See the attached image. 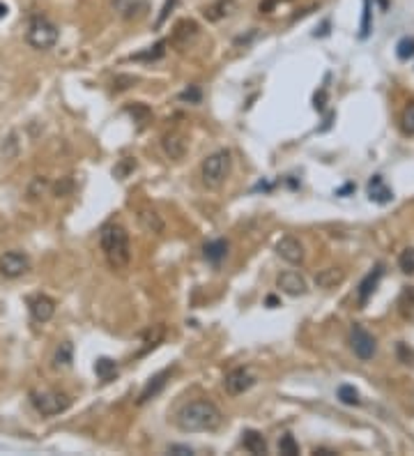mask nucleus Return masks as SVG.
<instances>
[{"label": "nucleus", "instance_id": "1", "mask_svg": "<svg viewBox=\"0 0 414 456\" xmlns=\"http://www.w3.org/2000/svg\"><path fill=\"white\" fill-rule=\"evenodd\" d=\"M224 421V415L212 401L198 399L182 406L175 415V424L184 433H200V431H217Z\"/></svg>", "mask_w": 414, "mask_h": 456}, {"label": "nucleus", "instance_id": "2", "mask_svg": "<svg viewBox=\"0 0 414 456\" xmlns=\"http://www.w3.org/2000/svg\"><path fill=\"white\" fill-rule=\"evenodd\" d=\"M101 251L106 256L108 265L113 269H124L131 260V245L127 228L120 224H106L99 235Z\"/></svg>", "mask_w": 414, "mask_h": 456}, {"label": "nucleus", "instance_id": "3", "mask_svg": "<svg viewBox=\"0 0 414 456\" xmlns=\"http://www.w3.org/2000/svg\"><path fill=\"white\" fill-rule=\"evenodd\" d=\"M58 26L53 23L51 19L41 17V14H34L28 21V28H26V41L30 44L32 48H37V51H48V48H53L58 44Z\"/></svg>", "mask_w": 414, "mask_h": 456}, {"label": "nucleus", "instance_id": "4", "mask_svg": "<svg viewBox=\"0 0 414 456\" xmlns=\"http://www.w3.org/2000/svg\"><path fill=\"white\" fill-rule=\"evenodd\" d=\"M230 169H233L230 152L228 150L212 152V155L203 162V166H200L203 184L207 187V189H219V187L226 182V178L230 175Z\"/></svg>", "mask_w": 414, "mask_h": 456}, {"label": "nucleus", "instance_id": "5", "mask_svg": "<svg viewBox=\"0 0 414 456\" xmlns=\"http://www.w3.org/2000/svg\"><path fill=\"white\" fill-rule=\"evenodd\" d=\"M30 401H32L34 410L39 415H44V417H53V415L65 412L69 403H72L67 394L55 392V390H32Z\"/></svg>", "mask_w": 414, "mask_h": 456}, {"label": "nucleus", "instance_id": "6", "mask_svg": "<svg viewBox=\"0 0 414 456\" xmlns=\"http://www.w3.org/2000/svg\"><path fill=\"white\" fill-rule=\"evenodd\" d=\"M350 345H352V352H355L359 359H364V362L373 359V357H375V352H377L375 336H373L368 330H364L362 325H352V330H350Z\"/></svg>", "mask_w": 414, "mask_h": 456}, {"label": "nucleus", "instance_id": "7", "mask_svg": "<svg viewBox=\"0 0 414 456\" xmlns=\"http://www.w3.org/2000/svg\"><path fill=\"white\" fill-rule=\"evenodd\" d=\"M28 269H30V260H28L26 254L7 251L0 256V274L7 276V279H19V276H23Z\"/></svg>", "mask_w": 414, "mask_h": 456}, {"label": "nucleus", "instance_id": "8", "mask_svg": "<svg viewBox=\"0 0 414 456\" xmlns=\"http://www.w3.org/2000/svg\"><path fill=\"white\" fill-rule=\"evenodd\" d=\"M253 385H255V376L251 373V369H246V366H237V369H233L224 380V387H226V392L230 394V397H237V394L248 392Z\"/></svg>", "mask_w": 414, "mask_h": 456}, {"label": "nucleus", "instance_id": "9", "mask_svg": "<svg viewBox=\"0 0 414 456\" xmlns=\"http://www.w3.org/2000/svg\"><path fill=\"white\" fill-rule=\"evenodd\" d=\"M276 254H279L286 263H290V265H302L304 256H306L304 254L302 242L297 238H290V235H286V238H281L279 242H276Z\"/></svg>", "mask_w": 414, "mask_h": 456}, {"label": "nucleus", "instance_id": "10", "mask_svg": "<svg viewBox=\"0 0 414 456\" xmlns=\"http://www.w3.org/2000/svg\"><path fill=\"white\" fill-rule=\"evenodd\" d=\"M237 12V0H214L212 5H207L203 10V17L210 21V23H219L228 17Z\"/></svg>", "mask_w": 414, "mask_h": 456}, {"label": "nucleus", "instance_id": "11", "mask_svg": "<svg viewBox=\"0 0 414 456\" xmlns=\"http://www.w3.org/2000/svg\"><path fill=\"white\" fill-rule=\"evenodd\" d=\"M276 283H279V288L290 297H299V295L306 293V281H304V276L299 272H293V269L279 274Z\"/></svg>", "mask_w": 414, "mask_h": 456}, {"label": "nucleus", "instance_id": "12", "mask_svg": "<svg viewBox=\"0 0 414 456\" xmlns=\"http://www.w3.org/2000/svg\"><path fill=\"white\" fill-rule=\"evenodd\" d=\"M115 14L124 21L138 19L143 17L145 10H148V0H110Z\"/></svg>", "mask_w": 414, "mask_h": 456}, {"label": "nucleus", "instance_id": "13", "mask_svg": "<svg viewBox=\"0 0 414 456\" xmlns=\"http://www.w3.org/2000/svg\"><path fill=\"white\" fill-rule=\"evenodd\" d=\"M382 274H384V267H382V265H375L368 274L364 276L362 283H359L357 297H359V304H362V307H364L366 302H368V297L375 293V288H377L379 279H382Z\"/></svg>", "mask_w": 414, "mask_h": 456}, {"label": "nucleus", "instance_id": "14", "mask_svg": "<svg viewBox=\"0 0 414 456\" xmlns=\"http://www.w3.org/2000/svg\"><path fill=\"white\" fill-rule=\"evenodd\" d=\"M161 145H164L166 155H168L170 159H175V162L186 155V138H184V134H179V131H168V134H164Z\"/></svg>", "mask_w": 414, "mask_h": 456}, {"label": "nucleus", "instance_id": "15", "mask_svg": "<svg viewBox=\"0 0 414 456\" xmlns=\"http://www.w3.org/2000/svg\"><path fill=\"white\" fill-rule=\"evenodd\" d=\"M30 314L37 323H48L55 314V302L46 295H37L30 300Z\"/></svg>", "mask_w": 414, "mask_h": 456}, {"label": "nucleus", "instance_id": "16", "mask_svg": "<svg viewBox=\"0 0 414 456\" xmlns=\"http://www.w3.org/2000/svg\"><path fill=\"white\" fill-rule=\"evenodd\" d=\"M168 376H170V369H164V371H159L157 376H152L148 380V385H145V390L141 392V397H138V406H143V403H148L150 399H155L157 394L166 387V383H168Z\"/></svg>", "mask_w": 414, "mask_h": 456}, {"label": "nucleus", "instance_id": "17", "mask_svg": "<svg viewBox=\"0 0 414 456\" xmlns=\"http://www.w3.org/2000/svg\"><path fill=\"white\" fill-rule=\"evenodd\" d=\"M138 224H141V228L145 233H155V235H161L164 228H166L161 214L150 210V207H143V210L138 212Z\"/></svg>", "mask_w": 414, "mask_h": 456}, {"label": "nucleus", "instance_id": "18", "mask_svg": "<svg viewBox=\"0 0 414 456\" xmlns=\"http://www.w3.org/2000/svg\"><path fill=\"white\" fill-rule=\"evenodd\" d=\"M368 198L375 200V203H379V205L389 203V200L393 198V191L389 189V187H386L382 175H373L371 178V182H368Z\"/></svg>", "mask_w": 414, "mask_h": 456}, {"label": "nucleus", "instance_id": "19", "mask_svg": "<svg viewBox=\"0 0 414 456\" xmlns=\"http://www.w3.org/2000/svg\"><path fill=\"white\" fill-rule=\"evenodd\" d=\"M241 445L251 454H267V440L262 438L260 431H253V428L241 433Z\"/></svg>", "mask_w": 414, "mask_h": 456}, {"label": "nucleus", "instance_id": "20", "mask_svg": "<svg viewBox=\"0 0 414 456\" xmlns=\"http://www.w3.org/2000/svg\"><path fill=\"white\" fill-rule=\"evenodd\" d=\"M203 254H205V258L210 260V263L219 265V263L228 256V242H226V240H212V242H207V245L203 247Z\"/></svg>", "mask_w": 414, "mask_h": 456}, {"label": "nucleus", "instance_id": "21", "mask_svg": "<svg viewBox=\"0 0 414 456\" xmlns=\"http://www.w3.org/2000/svg\"><path fill=\"white\" fill-rule=\"evenodd\" d=\"M74 362V345L69 341H62L58 348H55L53 355V366L55 369H69Z\"/></svg>", "mask_w": 414, "mask_h": 456}, {"label": "nucleus", "instance_id": "22", "mask_svg": "<svg viewBox=\"0 0 414 456\" xmlns=\"http://www.w3.org/2000/svg\"><path fill=\"white\" fill-rule=\"evenodd\" d=\"M343 281V269L338 267H327V269H320L315 274V286L320 288H334L336 283Z\"/></svg>", "mask_w": 414, "mask_h": 456}, {"label": "nucleus", "instance_id": "23", "mask_svg": "<svg viewBox=\"0 0 414 456\" xmlns=\"http://www.w3.org/2000/svg\"><path fill=\"white\" fill-rule=\"evenodd\" d=\"M95 373L99 376V380H103V383H110V380H115V376H117V362L110 357H99L95 362Z\"/></svg>", "mask_w": 414, "mask_h": 456}, {"label": "nucleus", "instance_id": "24", "mask_svg": "<svg viewBox=\"0 0 414 456\" xmlns=\"http://www.w3.org/2000/svg\"><path fill=\"white\" fill-rule=\"evenodd\" d=\"M198 32V23L196 21H179V23L175 26V32H172V39L175 41H182V44H186L191 37H196Z\"/></svg>", "mask_w": 414, "mask_h": 456}, {"label": "nucleus", "instance_id": "25", "mask_svg": "<svg viewBox=\"0 0 414 456\" xmlns=\"http://www.w3.org/2000/svg\"><path fill=\"white\" fill-rule=\"evenodd\" d=\"M398 307H400V316H403L405 321H414V286L403 290Z\"/></svg>", "mask_w": 414, "mask_h": 456}, {"label": "nucleus", "instance_id": "26", "mask_svg": "<svg viewBox=\"0 0 414 456\" xmlns=\"http://www.w3.org/2000/svg\"><path fill=\"white\" fill-rule=\"evenodd\" d=\"M400 131L405 136H414V102H410L400 113Z\"/></svg>", "mask_w": 414, "mask_h": 456}, {"label": "nucleus", "instance_id": "27", "mask_svg": "<svg viewBox=\"0 0 414 456\" xmlns=\"http://www.w3.org/2000/svg\"><path fill=\"white\" fill-rule=\"evenodd\" d=\"M164 53H166V41L161 39V41H157L155 46H150L148 51L131 55V60H159V58H164Z\"/></svg>", "mask_w": 414, "mask_h": 456}, {"label": "nucleus", "instance_id": "28", "mask_svg": "<svg viewBox=\"0 0 414 456\" xmlns=\"http://www.w3.org/2000/svg\"><path fill=\"white\" fill-rule=\"evenodd\" d=\"M338 399H341L345 406H359V403H362V399H359V392L352 385H341V387H338Z\"/></svg>", "mask_w": 414, "mask_h": 456}, {"label": "nucleus", "instance_id": "29", "mask_svg": "<svg viewBox=\"0 0 414 456\" xmlns=\"http://www.w3.org/2000/svg\"><path fill=\"white\" fill-rule=\"evenodd\" d=\"M279 452L286 454V456H297V454H299V445H297L295 435H290V433H283V435H281V440H279Z\"/></svg>", "mask_w": 414, "mask_h": 456}, {"label": "nucleus", "instance_id": "30", "mask_svg": "<svg viewBox=\"0 0 414 456\" xmlns=\"http://www.w3.org/2000/svg\"><path fill=\"white\" fill-rule=\"evenodd\" d=\"M398 267L403 269L405 274H414V247H407L405 251H400Z\"/></svg>", "mask_w": 414, "mask_h": 456}, {"label": "nucleus", "instance_id": "31", "mask_svg": "<svg viewBox=\"0 0 414 456\" xmlns=\"http://www.w3.org/2000/svg\"><path fill=\"white\" fill-rule=\"evenodd\" d=\"M396 55H398L400 60H410L412 55H414V37L400 39L398 46H396Z\"/></svg>", "mask_w": 414, "mask_h": 456}, {"label": "nucleus", "instance_id": "32", "mask_svg": "<svg viewBox=\"0 0 414 456\" xmlns=\"http://www.w3.org/2000/svg\"><path fill=\"white\" fill-rule=\"evenodd\" d=\"M373 30V21H371V0H364V14H362V32L359 37L366 39Z\"/></svg>", "mask_w": 414, "mask_h": 456}, {"label": "nucleus", "instance_id": "33", "mask_svg": "<svg viewBox=\"0 0 414 456\" xmlns=\"http://www.w3.org/2000/svg\"><path fill=\"white\" fill-rule=\"evenodd\" d=\"M134 169H136V162H134L131 157H127V159H122V162L113 169V175H115L117 180H124Z\"/></svg>", "mask_w": 414, "mask_h": 456}, {"label": "nucleus", "instance_id": "34", "mask_svg": "<svg viewBox=\"0 0 414 456\" xmlns=\"http://www.w3.org/2000/svg\"><path fill=\"white\" fill-rule=\"evenodd\" d=\"M161 339H164V327H161V325H157L155 332L150 330L148 334H145V343H148V348H155V345L161 341ZM148 348H145V350H148ZM145 350H143V352H145Z\"/></svg>", "mask_w": 414, "mask_h": 456}, {"label": "nucleus", "instance_id": "35", "mask_svg": "<svg viewBox=\"0 0 414 456\" xmlns=\"http://www.w3.org/2000/svg\"><path fill=\"white\" fill-rule=\"evenodd\" d=\"M134 83H136V76H117L113 81V88L120 93V90H127L129 86H134Z\"/></svg>", "mask_w": 414, "mask_h": 456}, {"label": "nucleus", "instance_id": "36", "mask_svg": "<svg viewBox=\"0 0 414 456\" xmlns=\"http://www.w3.org/2000/svg\"><path fill=\"white\" fill-rule=\"evenodd\" d=\"M200 90L198 88H189V90H184V93H179V99L182 102H191V104H198L200 102Z\"/></svg>", "mask_w": 414, "mask_h": 456}, {"label": "nucleus", "instance_id": "37", "mask_svg": "<svg viewBox=\"0 0 414 456\" xmlns=\"http://www.w3.org/2000/svg\"><path fill=\"white\" fill-rule=\"evenodd\" d=\"M175 3H177V0H166V5L161 7V14H159V19H157V28L164 26V21L168 19V14H170L172 7H175Z\"/></svg>", "mask_w": 414, "mask_h": 456}, {"label": "nucleus", "instance_id": "38", "mask_svg": "<svg viewBox=\"0 0 414 456\" xmlns=\"http://www.w3.org/2000/svg\"><path fill=\"white\" fill-rule=\"evenodd\" d=\"M46 187H48V182H46V180L37 178V180H34V182H32V187H30V196H32V198H37L39 193H44V189H46Z\"/></svg>", "mask_w": 414, "mask_h": 456}, {"label": "nucleus", "instance_id": "39", "mask_svg": "<svg viewBox=\"0 0 414 456\" xmlns=\"http://www.w3.org/2000/svg\"><path fill=\"white\" fill-rule=\"evenodd\" d=\"M283 3H288V0H262V3H260V12L269 14L272 10H276L279 5H283Z\"/></svg>", "mask_w": 414, "mask_h": 456}, {"label": "nucleus", "instance_id": "40", "mask_svg": "<svg viewBox=\"0 0 414 456\" xmlns=\"http://www.w3.org/2000/svg\"><path fill=\"white\" fill-rule=\"evenodd\" d=\"M168 454H179V456H191L193 449L186 445H168Z\"/></svg>", "mask_w": 414, "mask_h": 456}, {"label": "nucleus", "instance_id": "41", "mask_svg": "<svg viewBox=\"0 0 414 456\" xmlns=\"http://www.w3.org/2000/svg\"><path fill=\"white\" fill-rule=\"evenodd\" d=\"M72 187H74V184H72V180H67V178H65V180H62V182L55 184V193H58V196H65V193L72 191Z\"/></svg>", "mask_w": 414, "mask_h": 456}, {"label": "nucleus", "instance_id": "42", "mask_svg": "<svg viewBox=\"0 0 414 456\" xmlns=\"http://www.w3.org/2000/svg\"><path fill=\"white\" fill-rule=\"evenodd\" d=\"M398 355H400V359H403V362H405V364H412V362H410V359L414 357V352H412V350H410V352H407V348H405V343H398Z\"/></svg>", "mask_w": 414, "mask_h": 456}, {"label": "nucleus", "instance_id": "43", "mask_svg": "<svg viewBox=\"0 0 414 456\" xmlns=\"http://www.w3.org/2000/svg\"><path fill=\"white\" fill-rule=\"evenodd\" d=\"M336 452H329V449H315V456H331Z\"/></svg>", "mask_w": 414, "mask_h": 456}, {"label": "nucleus", "instance_id": "44", "mask_svg": "<svg viewBox=\"0 0 414 456\" xmlns=\"http://www.w3.org/2000/svg\"><path fill=\"white\" fill-rule=\"evenodd\" d=\"M5 17H7V5L0 3V19H5Z\"/></svg>", "mask_w": 414, "mask_h": 456}, {"label": "nucleus", "instance_id": "45", "mask_svg": "<svg viewBox=\"0 0 414 456\" xmlns=\"http://www.w3.org/2000/svg\"><path fill=\"white\" fill-rule=\"evenodd\" d=\"M267 304H269V307H276V304H279V300H276V297H267Z\"/></svg>", "mask_w": 414, "mask_h": 456}]
</instances>
